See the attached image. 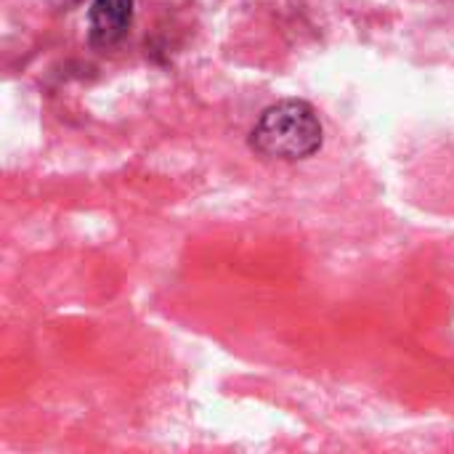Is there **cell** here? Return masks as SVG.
Returning a JSON list of instances; mask_svg holds the SVG:
<instances>
[{
    "mask_svg": "<svg viewBox=\"0 0 454 454\" xmlns=\"http://www.w3.org/2000/svg\"><path fill=\"white\" fill-rule=\"evenodd\" d=\"M250 146L269 160L301 162L325 146V125L314 104L285 98L261 112L250 130Z\"/></svg>",
    "mask_w": 454,
    "mask_h": 454,
    "instance_id": "obj_1",
    "label": "cell"
},
{
    "mask_svg": "<svg viewBox=\"0 0 454 454\" xmlns=\"http://www.w3.org/2000/svg\"><path fill=\"white\" fill-rule=\"evenodd\" d=\"M133 21V0H90V40L101 48L120 43Z\"/></svg>",
    "mask_w": 454,
    "mask_h": 454,
    "instance_id": "obj_2",
    "label": "cell"
}]
</instances>
